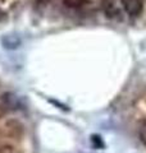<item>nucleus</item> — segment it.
Returning a JSON list of instances; mask_svg holds the SVG:
<instances>
[{"label":"nucleus","instance_id":"nucleus-3","mask_svg":"<svg viewBox=\"0 0 146 153\" xmlns=\"http://www.w3.org/2000/svg\"><path fill=\"white\" fill-rule=\"evenodd\" d=\"M64 3L69 8H78L84 5L85 3H87V0H64Z\"/></svg>","mask_w":146,"mask_h":153},{"label":"nucleus","instance_id":"nucleus-1","mask_svg":"<svg viewBox=\"0 0 146 153\" xmlns=\"http://www.w3.org/2000/svg\"><path fill=\"white\" fill-rule=\"evenodd\" d=\"M122 4L124 10L132 17L138 16L142 10V0H122Z\"/></svg>","mask_w":146,"mask_h":153},{"label":"nucleus","instance_id":"nucleus-2","mask_svg":"<svg viewBox=\"0 0 146 153\" xmlns=\"http://www.w3.org/2000/svg\"><path fill=\"white\" fill-rule=\"evenodd\" d=\"M104 9H105L106 14H108V17H114V16H118V14L120 16V12L115 8V5L111 1H108V4L104 5Z\"/></svg>","mask_w":146,"mask_h":153},{"label":"nucleus","instance_id":"nucleus-4","mask_svg":"<svg viewBox=\"0 0 146 153\" xmlns=\"http://www.w3.org/2000/svg\"><path fill=\"white\" fill-rule=\"evenodd\" d=\"M140 138H141V140H142L144 144L146 146V121L140 128Z\"/></svg>","mask_w":146,"mask_h":153}]
</instances>
